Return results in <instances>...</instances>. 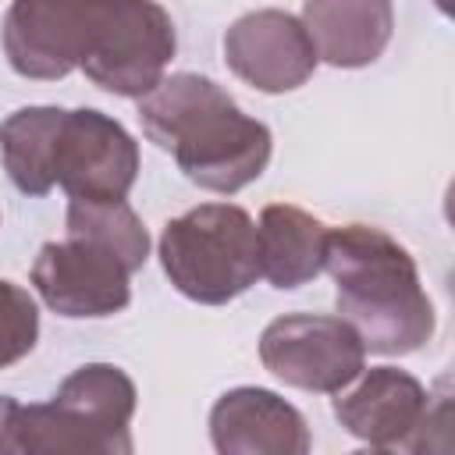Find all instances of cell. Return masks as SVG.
<instances>
[{
    "label": "cell",
    "mask_w": 455,
    "mask_h": 455,
    "mask_svg": "<svg viewBox=\"0 0 455 455\" xmlns=\"http://www.w3.org/2000/svg\"><path fill=\"white\" fill-rule=\"evenodd\" d=\"M139 121L149 142L174 156L178 171L220 196L252 185L270 164V128L238 110V103L206 75H164L139 96Z\"/></svg>",
    "instance_id": "cell-1"
},
{
    "label": "cell",
    "mask_w": 455,
    "mask_h": 455,
    "mask_svg": "<svg viewBox=\"0 0 455 455\" xmlns=\"http://www.w3.org/2000/svg\"><path fill=\"white\" fill-rule=\"evenodd\" d=\"M323 270L334 302L366 352L409 355L434 334V302L419 284L416 259L402 242L370 224L327 228Z\"/></svg>",
    "instance_id": "cell-2"
},
{
    "label": "cell",
    "mask_w": 455,
    "mask_h": 455,
    "mask_svg": "<svg viewBox=\"0 0 455 455\" xmlns=\"http://www.w3.org/2000/svg\"><path fill=\"white\" fill-rule=\"evenodd\" d=\"M132 416V377L114 363H85L43 405L0 395V455H128Z\"/></svg>",
    "instance_id": "cell-3"
},
{
    "label": "cell",
    "mask_w": 455,
    "mask_h": 455,
    "mask_svg": "<svg viewBox=\"0 0 455 455\" xmlns=\"http://www.w3.org/2000/svg\"><path fill=\"white\" fill-rule=\"evenodd\" d=\"M156 256L167 281L203 306H224L259 277L256 224L235 203H203L167 220Z\"/></svg>",
    "instance_id": "cell-4"
},
{
    "label": "cell",
    "mask_w": 455,
    "mask_h": 455,
    "mask_svg": "<svg viewBox=\"0 0 455 455\" xmlns=\"http://www.w3.org/2000/svg\"><path fill=\"white\" fill-rule=\"evenodd\" d=\"M178 32L156 0H92L78 71L110 96L139 100L167 71Z\"/></svg>",
    "instance_id": "cell-5"
},
{
    "label": "cell",
    "mask_w": 455,
    "mask_h": 455,
    "mask_svg": "<svg viewBox=\"0 0 455 455\" xmlns=\"http://www.w3.org/2000/svg\"><path fill=\"white\" fill-rule=\"evenodd\" d=\"M132 267L107 242L68 231L64 242H46L32 259V288L68 320L114 316L132 302Z\"/></svg>",
    "instance_id": "cell-6"
},
{
    "label": "cell",
    "mask_w": 455,
    "mask_h": 455,
    "mask_svg": "<svg viewBox=\"0 0 455 455\" xmlns=\"http://www.w3.org/2000/svg\"><path fill=\"white\" fill-rule=\"evenodd\" d=\"M259 363L288 387L334 395L359 377L366 348L355 327L341 316L284 313L263 327Z\"/></svg>",
    "instance_id": "cell-7"
},
{
    "label": "cell",
    "mask_w": 455,
    "mask_h": 455,
    "mask_svg": "<svg viewBox=\"0 0 455 455\" xmlns=\"http://www.w3.org/2000/svg\"><path fill=\"white\" fill-rule=\"evenodd\" d=\"M53 178L71 199H128L139 178V142L103 110H64L53 142Z\"/></svg>",
    "instance_id": "cell-8"
},
{
    "label": "cell",
    "mask_w": 455,
    "mask_h": 455,
    "mask_svg": "<svg viewBox=\"0 0 455 455\" xmlns=\"http://www.w3.org/2000/svg\"><path fill=\"white\" fill-rule=\"evenodd\" d=\"M334 416L355 441L377 451H419L430 419L427 387L398 366H363L355 387L334 391Z\"/></svg>",
    "instance_id": "cell-9"
},
{
    "label": "cell",
    "mask_w": 455,
    "mask_h": 455,
    "mask_svg": "<svg viewBox=\"0 0 455 455\" xmlns=\"http://www.w3.org/2000/svg\"><path fill=\"white\" fill-rule=\"evenodd\" d=\"M224 60L259 92H291L309 82L320 64L302 18L277 7L242 14L224 32Z\"/></svg>",
    "instance_id": "cell-10"
},
{
    "label": "cell",
    "mask_w": 455,
    "mask_h": 455,
    "mask_svg": "<svg viewBox=\"0 0 455 455\" xmlns=\"http://www.w3.org/2000/svg\"><path fill=\"white\" fill-rule=\"evenodd\" d=\"M92 0H11L0 39L21 78L57 82L82 64Z\"/></svg>",
    "instance_id": "cell-11"
},
{
    "label": "cell",
    "mask_w": 455,
    "mask_h": 455,
    "mask_svg": "<svg viewBox=\"0 0 455 455\" xmlns=\"http://www.w3.org/2000/svg\"><path fill=\"white\" fill-rule=\"evenodd\" d=\"M220 455H306L313 437L302 412L267 387H231L210 409Z\"/></svg>",
    "instance_id": "cell-12"
},
{
    "label": "cell",
    "mask_w": 455,
    "mask_h": 455,
    "mask_svg": "<svg viewBox=\"0 0 455 455\" xmlns=\"http://www.w3.org/2000/svg\"><path fill=\"white\" fill-rule=\"evenodd\" d=\"M302 25L323 64L366 68L391 43L395 7L391 0H306Z\"/></svg>",
    "instance_id": "cell-13"
},
{
    "label": "cell",
    "mask_w": 455,
    "mask_h": 455,
    "mask_svg": "<svg viewBox=\"0 0 455 455\" xmlns=\"http://www.w3.org/2000/svg\"><path fill=\"white\" fill-rule=\"evenodd\" d=\"M256 245L259 277H267L281 291H291L323 270L327 224L291 203H270L259 213Z\"/></svg>",
    "instance_id": "cell-14"
},
{
    "label": "cell",
    "mask_w": 455,
    "mask_h": 455,
    "mask_svg": "<svg viewBox=\"0 0 455 455\" xmlns=\"http://www.w3.org/2000/svg\"><path fill=\"white\" fill-rule=\"evenodd\" d=\"M64 107H18L0 121L4 171L25 196H46L53 178V142Z\"/></svg>",
    "instance_id": "cell-15"
},
{
    "label": "cell",
    "mask_w": 455,
    "mask_h": 455,
    "mask_svg": "<svg viewBox=\"0 0 455 455\" xmlns=\"http://www.w3.org/2000/svg\"><path fill=\"white\" fill-rule=\"evenodd\" d=\"M64 224H68V231H85V235L107 242L110 249H117L135 274L149 259V235H146L139 213L124 199H110V203L68 199Z\"/></svg>",
    "instance_id": "cell-16"
},
{
    "label": "cell",
    "mask_w": 455,
    "mask_h": 455,
    "mask_svg": "<svg viewBox=\"0 0 455 455\" xmlns=\"http://www.w3.org/2000/svg\"><path fill=\"white\" fill-rule=\"evenodd\" d=\"M39 341V306L36 299L0 277V370L21 363Z\"/></svg>",
    "instance_id": "cell-17"
}]
</instances>
